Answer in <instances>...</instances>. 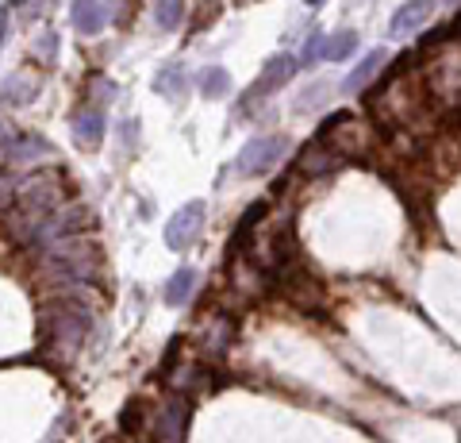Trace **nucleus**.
I'll list each match as a JSON object with an SVG mask.
<instances>
[{
    "label": "nucleus",
    "mask_w": 461,
    "mask_h": 443,
    "mask_svg": "<svg viewBox=\"0 0 461 443\" xmlns=\"http://www.w3.org/2000/svg\"><path fill=\"white\" fill-rule=\"evenodd\" d=\"M427 89L442 105H461V47L446 42V54L427 69Z\"/></svg>",
    "instance_id": "f03ea898"
},
{
    "label": "nucleus",
    "mask_w": 461,
    "mask_h": 443,
    "mask_svg": "<svg viewBox=\"0 0 461 443\" xmlns=\"http://www.w3.org/2000/svg\"><path fill=\"white\" fill-rule=\"evenodd\" d=\"M154 89L162 97H169V101H181L185 97V69L181 66H166L162 74L154 78Z\"/></svg>",
    "instance_id": "2eb2a0df"
},
{
    "label": "nucleus",
    "mask_w": 461,
    "mask_h": 443,
    "mask_svg": "<svg viewBox=\"0 0 461 443\" xmlns=\"http://www.w3.org/2000/svg\"><path fill=\"white\" fill-rule=\"evenodd\" d=\"M354 51H357V35L354 32H339V35H330L323 42V59L327 62H342V59H350Z\"/></svg>",
    "instance_id": "f3484780"
},
{
    "label": "nucleus",
    "mask_w": 461,
    "mask_h": 443,
    "mask_svg": "<svg viewBox=\"0 0 461 443\" xmlns=\"http://www.w3.org/2000/svg\"><path fill=\"white\" fill-rule=\"evenodd\" d=\"M74 139H77V147H85V151L100 147V139H104V116H100V108L77 112V120H74Z\"/></svg>",
    "instance_id": "6e6552de"
},
{
    "label": "nucleus",
    "mask_w": 461,
    "mask_h": 443,
    "mask_svg": "<svg viewBox=\"0 0 461 443\" xmlns=\"http://www.w3.org/2000/svg\"><path fill=\"white\" fill-rule=\"evenodd\" d=\"M430 20V0H408L396 16H393V35H411L415 27H423Z\"/></svg>",
    "instance_id": "9d476101"
},
{
    "label": "nucleus",
    "mask_w": 461,
    "mask_h": 443,
    "mask_svg": "<svg viewBox=\"0 0 461 443\" xmlns=\"http://www.w3.org/2000/svg\"><path fill=\"white\" fill-rule=\"evenodd\" d=\"M104 5H100V0H77L74 5V27L81 35H96L100 27H104Z\"/></svg>",
    "instance_id": "f8f14e48"
},
{
    "label": "nucleus",
    "mask_w": 461,
    "mask_h": 443,
    "mask_svg": "<svg viewBox=\"0 0 461 443\" xmlns=\"http://www.w3.org/2000/svg\"><path fill=\"white\" fill-rule=\"evenodd\" d=\"M438 5H457V0H438Z\"/></svg>",
    "instance_id": "5701e85b"
},
{
    "label": "nucleus",
    "mask_w": 461,
    "mask_h": 443,
    "mask_svg": "<svg viewBox=\"0 0 461 443\" xmlns=\"http://www.w3.org/2000/svg\"><path fill=\"white\" fill-rule=\"evenodd\" d=\"M339 162H346V159H339L323 139H315V143H308V147L300 151V170H304V174H327V170H335Z\"/></svg>",
    "instance_id": "1a4fd4ad"
},
{
    "label": "nucleus",
    "mask_w": 461,
    "mask_h": 443,
    "mask_svg": "<svg viewBox=\"0 0 461 443\" xmlns=\"http://www.w3.org/2000/svg\"><path fill=\"white\" fill-rule=\"evenodd\" d=\"M308 5H320V0H308Z\"/></svg>",
    "instance_id": "b1692460"
},
{
    "label": "nucleus",
    "mask_w": 461,
    "mask_h": 443,
    "mask_svg": "<svg viewBox=\"0 0 461 443\" xmlns=\"http://www.w3.org/2000/svg\"><path fill=\"white\" fill-rule=\"evenodd\" d=\"M293 151V143H288V135H258L250 139L247 147L239 151V174H247V178H262L269 174L273 166H277L285 154Z\"/></svg>",
    "instance_id": "f257e3e1"
},
{
    "label": "nucleus",
    "mask_w": 461,
    "mask_h": 443,
    "mask_svg": "<svg viewBox=\"0 0 461 443\" xmlns=\"http://www.w3.org/2000/svg\"><path fill=\"white\" fill-rule=\"evenodd\" d=\"M5 32H8V8H0V42H5Z\"/></svg>",
    "instance_id": "4be33fe9"
},
{
    "label": "nucleus",
    "mask_w": 461,
    "mask_h": 443,
    "mask_svg": "<svg viewBox=\"0 0 461 443\" xmlns=\"http://www.w3.org/2000/svg\"><path fill=\"white\" fill-rule=\"evenodd\" d=\"M154 20L162 32H177L185 20V0H158L154 5Z\"/></svg>",
    "instance_id": "dca6fc26"
},
{
    "label": "nucleus",
    "mask_w": 461,
    "mask_h": 443,
    "mask_svg": "<svg viewBox=\"0 0 461 443\" xmlns=\"http://www.w3.org/2000/svg\"><path fill=\"white\" fill-rule=\"evenodd\" d=\"M330 151L339 154V159H350V154H362L366 151V143H369V135H366V127L362 124H354V116H335L327 127H323V135H320Z\"/></svg>",
    "instance_id": "20e7f679"
},
{
    "label": "nucleus",
    "mask_w": 461,
    "mask_h": 443,
    "mask_svg": "<svg viewBox=\"0 0 461 443\" xmlns=\"http://www.w3.org/2000/svg\"><path fill=\"white\" fill-rule=\"evenodd\" d=\"M39 5H42V0H20V8H23V16H39V12H42ZM47 5H50V0H47Z\"/></svg>",
    "instance_id": "412c9836"
},
{
    "label": "nucleus",
    "mask_w": 461,
    "mask_h": 443,
    "mask_svg": "<svg viewBox=\"0 0 461 443\" xmlns=\"http://www.w3.org/2000/svg\"><path fill=\"white\" fill-rule=\"evenodd\" d=\"M381 66H384V51H373V54H366V59L357 62V66L350 69V74H346L342 89H346V93H362L366 85H369L373 78H377V69H381Z\"/></svg>",
    "instance_id": "9b49d317"
},
{
    "label": "nucleus",
    "mask_w": 461,
    "mask_h": 443,
    "mask_svg": "<svg viewBox=\"0 0 461 443\" xmlns=\"http://www.w3.org/2000/svg\"><path fill=\"white\" fill-rule=\"evenodd\" d=\"M293 74H296V59H293V54H273V59L266 62V69H262V78L254 81L250 101H258V97H269V93H277L285 81H293Z\"/></svg>",
    "instance_id": "423d86ee"
},
{
    "label": "nucleus",
    "mask_w": 461,
    "mask_h": 443,
    "mask_svg": "<svg viewBox=\"0 0 461 443\" xmlns=\"http://www.w3.org/2000/svg\"><path fill=\"white\" fill-rule=\"evenodd\" d=\"M35 93H39V78L35 74H20L16 78H8L5 85H0V97L5 101H12V105H27V101H35Z\"/></svg>",
    "instance_id": "ddd939ff"
},
{
    "label": "nucleus",
    "mask_w": 461,
    "mask_h": 443,
    "mask_svg": "<svg viewBox=\"0 0 461 443\" xmlns=\"http://www.w3.org/2000/svg\"><path fill=\"white\" fill-rule=\"evenodd\" d=\"M35 47H39V54H47V59H54V54H58V35H54V32L39 35V42H35Z\"/></svg>",
    "instance_id": "6ab92c4d"
},
{
    "label": "nucleus",
    "mask_w": 461,
    "mask_h": 443,
    "mask_svg": "<svg viewBox=\"0 0 461 443\" xmlns=\"http://www.w3.org/2000/svg\"><path fill=\"white\" fill-rule=\"evenodd\" d=\"M193 281H196L193 270H177V274L169 278V285H166V305H185V301H189Z\"/></svg>",
    "instance_id": "a211bd4d"
},
{
    "label": "nucleus",
    "mask_w": 461,
    "mask_h": 443,
    "mask_svg": "<svg viewBox=\"0 0 461 443\" xmlns=\"http://www.w3.org/2000/svg\"><path fill=\"white\" fill-rule=\"evenodd\" d=\"M189 417H193L189 401H169L166 412H162V424H158V439H162V443H185Z\"/></svg>",
    "instance_id": "0eeeda50"
},
{
    "label": "nucleus",
    "mask_w": 461,
    "mask_h": 443,
    "mask_svg": "<svg viewBox=\"0 0 461 443\" xmlns=\"http://www.w3.org/2000/svg\"><path fill=\"white\" fill-rule=\"evenodd\" d=\"M230 93V78H227V69L220 66H208L204 74H200V97H208V101H220V97Z\"/></svg>",
    "instance_id": "4468645a"
},
{
    "label": "nucleus",
    "mask_w": 461,
    "mask_h": 443,
    "mask_svg": "<svg viewBox=\"0 0 461 443\" xmlns=\"http://www.w3.org/2000/svg\"><path fill=\"white\" fill-rule=\"evenodd\" d=\"M200 227H204V205L200 201H189L185 208H177L166 224V247L169 251H185L193 247V243L200 239Z\"/></svg>",
    "instance_id": "39448f33"
},
{
    "label": "nucleus",
    "mask_w": 461,
    "mask_h": 443,
    "mask_svg": "<svg viewBox=\"0 0 461 443\" xmlns=\"http://www.w3.org/2000/svg\"><path fill=\"white\" fill-rule=\"evenodd\" d=\"M58 201H62L58 178H47V174L27 178V181L20 185V193H16V205H20V212L27 217V227H35L39 220H47V212H54Z\"/></svg>",
    "instance_id": "7ed1b4c3"
},
{
    "label": "nucleus",
    "mask_w": 461,
    "mask_h": 443,
    "mask_svg": "<svg viewBox=\"0 0 461 443\" xmlns=\"http://www.w3.org/2000/svg\"><path fill=\"white\" fill-rule=\"evenodd\" d=\"M323 42H327L323 35H312V42H308V51H304V59H308V62H315V59H323Z\"/></svg>",
    "instance_id": "aec40b11"
}]
</instances>
